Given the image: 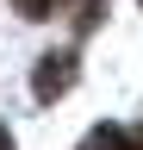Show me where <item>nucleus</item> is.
<instances>
[{
    "label": "nucleus",
    "mask_w": 143,
    "mask_h": 150,
    "mask_svg": "<svg viewBox=\"0 0 143 150\" xmlns=\"http://www.w3.org/2000/svg\"><path fill=\"white\" fill-rule=\"evenodd\" d=\"M68 81H75V50H50L38 63V100H56V94H68Z\"/></svg>",
    "instance_id": "f257e3e1"
},
{
    "label": "nucleus",
    "mask_w": 143,
    "mask_h": 150,
    "mask_svg": "<svg viewBox=\"0 0 143 150\" xmlns=\"http://www.w3.org/2000/svg\"><path fill=\"white\" fill-rule=\"evenodd\" d=\"M81 150H137V138L118 131V125H93V131L81 138Z\"/></svg>",
    "instance_id": "f03ea898"
},
{
    "label": "nucleus",
    "mask_w": 143,
    "mask_h": 150,
    "mask_svg": "<svg viewBox=\"0 0 143 150\" xmlns=\"http://www.w3.org/2000/svg\"><path fill=\"white\" fill-rule=\"evenodd\" d=\"M13 6H19L25 19H44V13H50V0H13Z\"/></svg>",
    "instance_id": "7ed1b4c3"
},
{
    "label": "nucleus",
    "mask_w": 143,
    "mask_h": 150,
    "mask_svg": "<svg viewBox=\"0 0 143 150\" xmlns=\"http://www.w3.org/2000/svg\"><path fill=\"white\" fill-rule=\"evenodd\" d=\"M0 150H13V138H6V125H0Z\"/></svg>",
    "instance_id": "20e7f679"
}]
</instances>
